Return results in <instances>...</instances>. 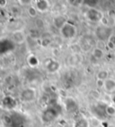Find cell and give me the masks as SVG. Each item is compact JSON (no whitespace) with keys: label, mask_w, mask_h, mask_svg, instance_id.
<instances>
[{"label":"cell","mask_w":115,"mask_h":127,"mask_svg":"<svg viewBox=\"0 0 115 127\" xmlns=\"http://www.w3.org/2000/svg\"><path fill=\"white\" fill-rule=\"evenodd\" d=\"M68 1L72 5H78L81 3L83 4V0H68Z\"/></svg>","instance_id":"obj_28"},{"label":"cell","mask_w":115,"mask_h":127,"mask_svg":"<svg viewBox=\"0 0 115 127\" xmlns=\"http://www.w3.org/2000/svg\"><path fill=\"white\" fill-rule=\"evenodd\" d=\"M113 1H114V2H115V0H113Z\"/></svg>","instance_id":"obj_36"},{"label":"cell","mask_w":115,"mask_h":127,"mask_svg":"<svg viewBox=\"0 0 115 127\" xmlns=\"http://www.w3.org/2000/svg\"><path fill=\"white\" fill-rule=\"evenodd\" d=\"M96 85L98 88H103L104 86V81H101V80H97L96 81Z\"/></svg>","instance_id":"obj_32"},{"label":"cell","mask_w":115,"mask_h":127,"mask_svg":"<svg viewBox=\"0 0 115 127\" xmlns=\"http://www.w3.org/2000/svg\"><path fill=\"white\" fill-rule=\"evenodd\" d=\"M94 45V41L93 40V39L91 37H85L82 39L80 43V47L82 51L84 52H88L92 49Z\"/></svg>","instance_id":"obj_11"},{"label":"cell","mask_w":115,"mask_h":127,"mask_svg":"<svg viewBox=\"0 0 115 127\" xmlns=\"http://www.w3.org/2000/svg\"><path fill=\"white\" fill-rule=\"evenodd\" d=\"M106 115L107 116H115V107L113 105H107L106 107Z\"/></svg>","instance_id":"obj_23"},{"label":"cell","mask_w":115,"mask_h":127,"mask_svg":"<svg viewBox=\"0 0 115 127\" xmlns=\"http://www.w3.org/2000/svg\"><path fill=\"white\" fill-rule=\"evenodd\" d=\"M104 90L106 92L112 93L115 91V80L113 78H108V79L104 81Z\"/></svg>","instance_id":"obj_15"},{"label":"cell","mask_w":115,"mask_h":127,"mask_svg":"<svg viewBox=\"0 0 115 127\" xmlns=\"http://www.w3.org/2000/svg\"><path fill=\"white\" fill-rule=\"evenodd\" d=\"M64 107L67 114L75 115L79 111V105L75 98L67 97L64 100Z\"/></svg>","instance_id":"obj_5"},{"label":"cell","mask_w":115,"mask_h":127,"mask_svg":"<svg viewBox=\"0 0 115 127\" xmlns=\"http://www.w3.org/2000/svg\"><path fill=\"white\" fill-rule=\"evenodd\" d=\"M92 56L94 59H96V60H100V59H102L104 57V49H101V48H96V47H95V48L92 50Z\"/></svg>","instance_id":"obj_18"},{"label":"cell","mask_w":115,"mask_h":127,"mask_svg":"<svg viewBox=\"0 0 115 127\" xmlns=\"http://www.w3.org/2000/svg\"><path fill=\"white\" fill-rule=\"evenodd\" d=\"M85 16L87 20L92 23H100L104 18L103 12L97 10L96 8H89L85 13Z\"/></svg>","instance_id":"obj_7"},{"label":"cell","mask_w":115,"mask_h":127,"mask_svg":"<svg viewBox=\"0 0 115 127\" xmlns=\"http://www.w3.org/2000/svg\"><path fill=\"white\" fill-rule=\"evenodd\" d=\"M106 103L104 102H98L96 104L93 105L91 107V112L93 113L94 116L98 117L99 119H104L107 116L106 115V107H107Z\"/></svg>","instance_id":"obj_4"},{"label":"cell","mask_w":115,"mask_h":127,"mask_svg":"<svg viewBox=\"0 0 115 127\" xmlns=\"http://www.w3.org/2000/svg\"><path fill=\"white\" fill-rule=\"evenodd\" d=\"M100 0H83V4L89 8H96L99 5Z\"/></svg>","instance_id":"obj_21"},{"label":"cell","mask_w":115,"mask_h":127,"mask_svg":"<svg viewBox=\"0 0 115 127\" xmlns=\"http://www.w3.org/2000/svg\"><path fill=\"white\" fill-rule=\"evenodd\" d=\"M59 116V112L53 106L47 107L42 113V121L44 124H51L54 122Z\"/></svg>","instance_id":"obj_2"},{"label":"cell","mask_w":115,"mask_h":127,"mask_svg":"<svg viewBox=\"0 0 115 127\" xmlns=\"http://www.w3.org/2000/svg\"><path fill=\"white\" fill-rule=\"evenodd\" d=\"M66 23H67L66 17L63 15H58V16H56V17H54V19H53V24H54V26L58 30L61 29Z\"/></svg>","instance_id":"obj_16"},{"label":"cell","mask_w":115,"mask_h":127,"mask_svg":"<svg viewBox=\"0 0 115 127\" xmlns=\"http://www.w3.org/2000/svg\"><path fill=\"white\" fill-rule=\"evenodd\" d=\"M89 123H90V126H94V127H98L101 125L100 119L98 117H96V116H93L89 120Z\"/></svg>","instance_id":"obj_24"},{"label":"cell","mask_w":115,"mask_h":127,"mask_svg":"<svg viewBox=\"0 0 115 127\" xmlns=\"http://www.w3.org/2000/svg\"><path fill=\"white\" fill-rule=\"evenodd\" d=\"M67 62L70 65H76L80 63V56L79 54H72L67 59Z\"/></svg>","instance_id":"obj_19"},{"label":"cell","mask_w":115,"mask_h":127,"mask_svg":"<svg viewBox=\"0 0 115 127\" xmlns=\"http://www.w3.org/2000/svg\"><path fill=\"white\" fill-rule=\"evenodd\" d=\"M35 7L39 12L43 13V12H47L50 9L51 5H50V2L48 0H37Z\"/></svg>","instance_id":"obj_14"},{"label":"cell","mask_w":115,"mask_h":127,"mask_svg":"<svg viewBox=\"0 0 115 127\" xmlns=\"http://www.w3.org/2000/svg\"><path fill=\"white\" fill-rule=\"evenodd\" d=\"M12 39L15 44H22L25 41V35L22 31H16L13 32Z\"/></svg>","instance_id":"obj_13"},{"label":"cell","mask_w":115,"mask_h":127,"mask_svg":"<svg viewBox=\"0 0 115 127\" xmlns=\"http://www.w3.org/2000/svg\"><path fill=\"white\" fill-rule=\"evenodd\" d=\"M70 51L72 52V54H79L81 49L80 44H73V45L70 46Z\"/></svg>","instance_id":"obj_25"},{"label":"cell","mask_w":115,"mask_h":127,"mask_svg":"<svg viewBox=\"0 0 115 127\" xmlns=\"http://www.w3.org/2000/svg\"><path fill=\"white\" fill-rule=\"evenodd\" d=\"M106 47V44L104 41H101V40H98L96 43V48H99L101 49H104Z\"/></svg>","instance_id":"obj_27"},{"label":"cell","mask_w":115,"mask_h":127,"mask_svg":"<svg viewBox=\"0 0 115 127\" xmlns=\"http://www.w3.org/2000/svg\"><path fill=\"white\" fill-rule=\"evenodd\" d=\"M97 80H101V81H106L109 78V72L107 70H101L99 71L96 74Z\"/></svg>","instance_id":"obj_22"},{"label":"cell","mask_w":115,"mask_h":127,"mask_svg":"<svg viewBox=\"0 0 115 127\" xmlns=\"http://www.w3.org/2000/svg\"><path fill=\"white\" fill-rule=\"evenodd\" d=\"M10 116H11V126L10 127H26L27 119L23 115L14 112V113H12Z\"/></svg>","instance_id":"obj_6"},{"label":"cell","mask_w":115,"mask_h":127,"mask_svg":"<svg viewBox=\"0 0 115 127\" xmlns=\"http://www.w3.org/2000/svg\"><path fill=\"white\" fill-rule=\"evenodd\" d=\"M59 31L61 36L66 39H74L76 36V33H77V29H76V26L73 23H68V22H67V23H65L64 26Z\"/></svg>","instance_id":"obj_3"},{"label":"cell","mask_w":115,"mask_h":127,"mask_svg":"<svg viewBox=\"0 0 115 127\" xmlns=\"http://www.w3.org/2000/svg\"><path fill=\"white\" fill-rule=\"evenodd\" d=\"M108 42H110V43H112L113 46H115V35H113V36L111 37Z\"/></svg>","instance_id":"obj_34"},{"label":"cell","mask_w":115,"mask_h":127,"mask_svg":"<svg viewBox=\"0 0 115 127\" xmlns=\"http://www.w3.org/2000/svg\"><path fill=\"white\" fill-rule=\"evenodd\" d=\"M90 95L92 96V97H94V98H99L100 93L97 91H91V93H90Z\"/></svg>","instance_id":"obj_29"},{"label":"cell","mask_w":115,"mask_h":127,"mask_svg":"<svg viewBox=\"0 0 115 127\" xmlns=\"http://www.w3.org/2000/svg\"><path fill=\"white\" fill-rule=\"evenodd\" d=\"M15 48V43L12 39H2L0 40V54L5 55Z\"/></svg>","instance_id":"obj_8"},{"label":"cell","mask_w":115,"mask_h":127,"mask_svg":"<svg viewBox=\"0 0 115 127\" xmlns=\"http://www.w3.org/2000/svg\"><path fill=\"white\" fill-rule=\"evenodd\" d=\"M20 98H21V100L23 102H32L36 98V91L32 88H26L21 92Z\"/></svg>","instance_id":"obj_9"},{"label":"cell","mask_w":115,"mask_h":127,"mask_svg":"<svg viewBox=\"0 0 115 127\" xmlns=\"http://www.w3.org/2000/svg\"><path fill=\"white\" fill-rule=\"evenodd\" d=\"M73 127H90L89 120L84 116H80L74 122Z\"/></svg>","instance_id":"obj_17"},{"label":"cell","mask_w":115,"mask_h":127,"mask_svg":"<svg viewBox=\"0 0 115 127\" xmlns=\"http://www.w3.org/2000/svg\"><path fill=\"white\" fill-rule=\"evenodd\" d=\"M113 30L111 26L105 24H101L96 27L94 34H95V37L97 38L98 40L104 41V42L107 41L108 42L110 38L113 35Z\"/></svg>","instance_id":"obj_1"},{"label":"cell","mask_w":115,"mask_h":127,"mask_svg":"<svg viewBox=\"0 0 115 127\" xmlns=\"http://www.w3.org/2000/svg\"><path fill=\"white\" fill-rule=\"evenodd\" d=\"M27 63L31 67H36L39 64V59L34 55H30L27 57Z\"/></svg>","instance_id":"obj_20"},{"label":"cell","mask_w":115,"mask_h":127,"mask_svg":"<svg viewBox=\"0 0 115 127\" xmlns=\"http://www.w3.org/2000/svg\"><path fill=\"white\" fill-rule=\"evenodd\" d=\"M112 102H113V104H115V94L112 96Z\"/></svg>","instance_id":"obj_35"},{"label":"cell","mask_w":115,"mask_h":127,"mask_svg":"<svg viewBox=\"0 0 115 127\" xmlns=\"http://www.w3.org/2000/svg\"><path fill=\"white\" fill-rule=\"evenodd\" d=\"M19 3L23 5H30L31 3H32V0H18Z\"/></svg>","instance_id":"obj_30"},{"label":"cell","mask_w":115,"mask_h":127,"mask_svg":"<svg viewBox=\"0 0 115 127\" xmlns=\"http://www.w3.org/2000/svg\"><path fill=\"white\" fill-rule=\"evenodd\" d=\"M17 106L16 99L12 96H5L1 101V107L6 110H13Z\"/></svg>","instance_id":"obj_10"},{"label":"cell","mask_w":115,"mask_h":127,"mask_svg":"<svg viewBox=\"0 0 115 127\" xmlns=\"http://www.w3.org/2000/svg\"><path fill=\"white\" fill-rule=\"evenodd\" d=\"M37 12H38V10H37V8L35 6H30L27 10L28 14H29V16H30V17H32V18H34V17H36V16H37Z\"/></svg>","instance_id":"obj_26"},{"label":"cell","mask_w":115,"mask_h":127,"mask_svg":"<svg viewBox=\"0 0 115 127\" xmlns=\"http://www.w3.org/2000/svg\"><path fill=\"white\" fill-rule=\"evenodd\" d=\"M51 43V39H42V46L44 47H48Z\"/></svg>","instance_id":"obj_31"},{"label":"cell","mask_w":115,"mask_h":127,"mask_svg":"<svg viewBox=\"0 0 115 127\" xmlns=\"http://www.w3.org/2000/svg\"><path fill=\"white\" fill-rule=\"evenodd\" d=\"M7 5V0H0V6L4 8Z\"/></svg>","instance_id":"obj_33"},{"label":"cell","mask_w":115,"mask_h":127,"mask_svg":"<svg viewBox=\"0 0 115 127\" xmlns=\"http://www.w3.org/2000/svg\"><path fill=\"white\" fill-rule=\"evenodd\" d=\"M60 68V63L57 60L54 59H51L49 60L46 64V70L48 71V73H55Z\"/></svg>","instance_id":"obj_12"}]
</instances>
